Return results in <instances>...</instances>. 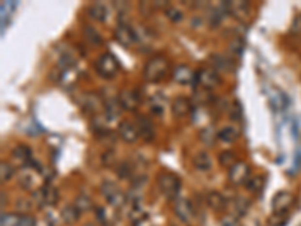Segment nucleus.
<instances>
[{
  "label": "nucleus",
  "instance_id": "32",
  "mask_svg": "<svg viewBox=\"0 0 301 226\" xmlns=\"http://www.w3.org/2000/svg\"><path fill=\"white\" fill-rule=\"evenodd\" d=\"M218 161L220 164L223 166V168H232V166L236 163L235 161V154L232 153V151H223V153H220L218 156Z\"/></svg>",
  "mask_w": 301,
  "mask_h": 226
},
{
  "label": "nucleus",
  "instance_id": "7",
  "mask_svg": "<svg viewBox=\"0 0 301 226\" xmlns=\"http://www.w3.org/2000/svg\"><path fill=\"white\" fill-rule=\"evenodd\" d=\"M118 101L124 110L136 112L140 104V97L133 89H121L118 94Z\"/></svg>",
  "mask_w": 301,
  "mask_h": 226
},
{
  "label": "nucleus",
  "instance_id": "43",
  "mask_svg": "<svg viewBox=\"0 0 301 226\" xmlns=\"http://www.w3.org/2000/svg\"><path fill=\"white\" fill-rule=\"evenodd\" d=\"M20 181H21V186L24 189H30V186H32V175L30 174H23L20 176Z\"/></svg>",
  "mask_w": 301,
  "mask_h": 226
},
{
  "label": "nucleus",
  "instance_id": "35",
  "mask_svg": "<svg viewBox=\"0 0 301 226\" xmlns=\"http://www.w3.org/2000/svg\"><path fill=\"white\" fill-rule=\"evenodd\" d=\"M101 161H103V164L106 166V168H112V166L116 163V154L113 153L112 149H108L101 156Z\"/></svg>",
  "mask_w": 301,
  "mask_h": 226
},
{
  "label": "nucleus",
  "instance_id": "5",
  "mask_svg": "<svg viewBox=\"0 0 301 226\" xmlns=\"http://www.w3.org/2000/svg\"><path fill=\"white\" fill-rule=\"evenodd\" d=\"M115 36L124 45V47H130V45H133L134 42L140 41V35L137 34V30L133 29L130 24H126V23H121L115 29Z\"/></svg>",
  "mask_w": 301,
  "mask_h": 226
},
{
  "label": "nucleus",
  "instance_id": "23",
  "mask_svg": "<svg viewBox=\"0 0 301 226\" xmlns=\"http://www.w3.org/2000/svg\"><path fill=\"white\" fill-rule=\"evenodd\" d=\"M88 14H89V17L93 18V20H97V21H106L107 18V9L103 3H92L89 8H88Z\"/></svg>",
  "mask_w": 301,
  "mask_h": 226
},
{
  "label": "nucleus",
  "instance_id": "39",
  "mask_svg": "<svg viewBox=\"0 0 301 226\" xmlns=\"http://www.w3.org/2000/svg\"><path fill=\"white\" fill-rule=\"evenodd\" d=\"M286 223H288V219L284 214H273V217H270V222H268L270 226H284Z\"/></svg>",
  "mask_w": 301,
  "mask_h": 226
},
{
  "label": "nucleus",
  "instance_id": "27",
  "mask_svg": "<svg viewBox=\"0 0 301 226\" xmlns=\"http://www.w3.org/2000/svg\"><path fill=\"white\" fill-rule=\"evenodd\" d=\"M217 138H218L220 140L226 142V143H230V142H233L236 138H238V130H236L235 127H230V125L223 127V128H221V130L217 133Z\"/></svg>",
  "mask_w": 301,
  "mask_h": 226
},
{
  "label": "nucleus",
  "instance_id": "38",
  "mask_svg": "<svg viewBox=\"0 0 301 226\" xmlns=\"http://www.w3.org/2000/svg\"><path fill=\"white\" fill-rule=\"evenodd\" d=\"M166 15H167V18H169L172 23H178V21L182 20V14H181V11L177 9V8H169V9L166 11Z\"/></svg>",
  "mask_w": 301,
  "mask_h": 226
},
{
  "label": "nucleus",
  "instance_id": "41",
  "mask_svg": "<svg viewBox=\"0 0 301 226\" xmlns=\"http://www.w3.org/2000/svg\"><path fill=\"white\" fill-rule=\"evenodd\" d=\"M17 226H36V220L32 216H23V217H20Z\"/></svg>",
  "mask_w": 301,
  "mask_h": 226
},
{
  "label": "nucleus",
  "instance_id": "33",
  "mask_svg": "<svg viewBox=\"0 0 301 226\" xmlns=\"http://www.w3.org/2000/svg\"><path fill=\"white\" fill-rule=\"evenodd\" d=\"M75 208L80 211V213H83V211H88V209H90V207H92V202H90V199L88 198L86 194H78L77 198H75Z\"/></svg>",
  "mask_w": 301,
  "mask_h": 226
},
{
  "label": "nucleus",
  "instance_id": "24",
  "mask_svg": "<svg viewBox=\"0 0 301 226\" xmlns=\"http://www.w3.org/2000/svg\"><path fill=\"white\" fill-rule=\"evenodd\" d=\"M121 104L118 101V98H110V100H106L104 103V113L107 115L108 119H115L119 116L121 113Z\"/></svg>",
  "mask_w": 301,
  "mask_h": 226
},
{
  "label": "nucleus",
  "instance_id": "22",
  "mask_svg": "<svg viewBox=\"0 0 301 226\" xmlns=\"http://www.w3.org/2000/svg\"><path fill=\"white\" fill-rule=\"evenodd\" d=\"M41 194H42V201L45 205H54L59 201V191L57 189H54L50 184H45L41 189Z\"/></svg>",
  "mask_w": 301,
  "mask_h": 226
},
{
  "label": "nucleus",
  "instance_id": "3",
  "mask_svg": "<svg viewBox=\"0 0 301 226\" xmlns=\"http://www.w3.org/2000/svg\"><path fill=\"white\" fill-rule=\"evenodd\" d=\"M95 70L104 79H112L119 71V62L118 59L110 54V53H103L97 60H95Z\"/></svg>",
  "mask_w": 301,
  "mask_h": 226
},
{
  "label": "nucleus",
  "instance_id": "13",
  "mask_svg": "<svg viewBox=\"0 0 301 226\" xmlns=\"http://www.w3.org/2000/svg\"><path fill=\"white\" fill-rule=\"evenodd\" d=\"M228 12L235 17L236 20L244 21L250 15V3L244 2V0H238V2H226Z\"/></svg>",
  "mask_w": 301,
  "mask_h": 226
},
{
  "label": "nucleus",
  "instance_id": "46",
  "mask_svg": "<svg viewBox=\"0 0 301 226\" xmlns=\"http://www.w3.org/2000/svg\"><path fill=\"white\" fill-rule=\"evenodd\" d=\"M85 226H93V225H90V223H88V225H85Z\"/></svg>",
  "mask_w": 301,
  "mask_h": 226
},
{
  "label": "nucleus",
  "instance_id": "45",
  "mask_svg": "<svg viewBox=\"0 0 301 226\" xmlns=\"http://www.w3.org/2000/svg\"><path fill=\"white\" fill-rule=\"evenodd\" d=\"M154 9H169V2H152Z\"/></svg>",
  "mask_w": 301,
  "mask_h": 226
},
{
  "label": "nucleus",
  "instance_id": "12",
  "mask_svg": "<svg viewBox=\"0 0 301 226\" xmlns=\"http://www.w3.org/2000/svg\"><path fill=\"white\" fill-rule=\"evenodd\" d=\"M294 198L289 191H279L274 198H273V211L274 214H286V211L289 209Z\"/></svg>",
  "mask_w": 301,
  "mask_h": 226
},
{
  "label": "nucleus",
  "instance_id": "37",
  "mask_svg": "<svg viewBox=\"0 0 301 226\" xmlns=\"http://www.w3.org/2000/svg\"><path fill=\"white\" fill-rule=\"evenodd\" d=\"M20 220V216L9 213V214H3L2 216V226H17Z\"/></svg>",
  "mask_w": 301,
  "mask_h": 226
},
{
  "label": "nucleus",
  "instance_id": "10",
  "mask_svg": "<svg viewBox=\"0 0 301 226\" xmlns=\"http://www.w3.org/2000/svg\"><path fill=\"white\" fill-rule=\"evenodd\" d=\"M175 214L178 216V219H181L182 222H192V219L195 217V207L185 198H178L175 201Z\"/></svg>",
  "mask_w": 301,
  "mask_h": 226
},
{
  "label": "nucleus",
  "instance_id": "4",
  "mask_svg": "<svg viewBox=\"0 0 301 226\" xmlns=\"http://www.w3.org/2000/svg\"><path fill=\"white\" fill-rule=\"evenodd\" d=\"M101 193L113 208H122L126 204V201H128V196H125V193L115 183H110V181H104L101 184Z\"/></svg>",
  "mask_w": 301,
  "mask_h": 226
},
{
  "label": "nucleus",
  "instance_id": "17",
  "mask_svg": "<svg viewBox=\"0 0 301 226\" xmlns=\"http://www.w3.org/2000/svg\"><path fill=\"white\" fill-rule=\"evenodd\" d=\"M190 110H192V103H190V100L185 97H178L172 104V112L178 118L187 116L190 113Z\"/></svg>",
  "mask_w": 301,
  "mask_h": 226
},
{
  "label": "nucleus",
  "instance_id": "15",
  "mask_svg": "<svg viewBox=\"0 0 301 226\" xmlns=\"http://www.w3.org/2000/svg\"><path fill=\"white\" fill-rule=\"evenodd\" d=\"M172 77L175 82L181 83V85H187L190 82H193L195 77H196V72H193V70L187 67V65H178L173 71Z\"/></svg>",
  "mask_w": 301,
  "mask_h": 226
},
{
  "label": "nucleus",
  "instance_id": "42",
  "mask_svg": "<svg viewBox=\"0 0 301 226\" xmlns=\"http://www.w3.org/2000/svg\"><path fill=\"white\" fill-rule=\"evenodd\" d=\"M139 9L142 11V14H143V15H149V14L152 12L154 6H152V3H148V2H142V3L139 5Z\"/></svg>",
  "mask_w": 301,
  "mask_h": 226
},
{
  "label": "nucleus",
  "instance_id": "29",
  "mask_svg": "<svg viewBox=\"0 0 301 226\" xmlns=\"http://www.w3.org/2000/svg\"><path fill=\"white\" fill-rule=\"evenodd\" d=\"M116 174L119 178L122 179H126V178H131L133 174H134V168L131 166L130 161H122L118 164V168H116Z\"/></svg>",
  "mask_w": 301,
  "mask_h": 226
},
{
  "label": "nucleus",
  "instance_id": "1",
  "mask_svg": "<svg viewBox=\"0 0 301 226\" xmlns=\"http://www.w3.org/2000/svg\"><path fill=\"white\" fill-rule=\"evenodd\" d=\"M169 70H170L169 60L161 54H157V56H152L146 62L143 68V75L148 82L157 83V82H161L169 74Z\"/></svg>",
  "mask_w": 301,
  "mask_h": 226
},
{
  "label": "nucleus",
  "instance_id": "36",
  "mask_svg": "<svg viewBox=\"0 0 301 226\" xmlns=\"http://www.w3.org/2000/svg\"><path fill=\"white\" fill-rule=\"evenodd\" d=\"M0 178H2V181L5 183V181H8L12 175H14V169H12V166L6 161H2V164H0Z\"/></svg>",
  "mask_w": 301,
  "mask_h": 226
},
{
  "label": "nucleus",
  "instance_id": "8",
  "mask_svg": "<svg viewBox=\"0 0 301 226\" xmlns=\"http://www.w3.org/2000/svg\"><path fill=\"white\" fill-rule=\"evenodd\" d=\"M248 176H250V168L244 161H236L229 169V181L233 186H240V184L247 183Z\"/></svg>",
  "mask_w": 301,
  "mask_h": 226
},
{
  "label": "nucleus",
  "instance_id": "30",
  "mask_svg": "<svg viewBox=\"0 0 301 226\" xmlns=\"http://www.w3.org/2000/svg\"><path fill=\"white\" fill-rule=\"evenodd\" d=\"M217 139V133L214 131L212 127H207V128H203L200 131V140L205 143V145H208V146H212L214 142Z\"/></svg>",
  "mask_w": 301,
  "mask_h": 226
},
{
  "label": "nucleus",
  "instance_id": "21",
  "mask_svg": "<svg viewBox=\"0 0 301 226\" xmlns=\"http://www.w3.org/2000/svg\"><path fill=\"white\" fill-rule=\"evenodd\" d=\"M60 217L67 225H74L80 217V211L75 208V205H67L60 209Z\"/></svg>",
  "mask_w": 301,
  "mask_h": 226
},
{
  "label": "nucleus",
  "instance_id": "44",
  "mask_svg": "<svg viewBox=\"0 0 301 226\" xmlns=\"http://www.w3.org/2000/svg\"><path fill=\"white\" fill-rule=\"evenodd\" d=\"M221 226H241V223L236 220V217H226L221 222Z\"/></svg>",
  "mask_w": 301,
  "mask_h": 226
},
{
  "label": "nucleus",
  "instance_id": "28",
  "mask_svg": "<svg viewBox=\"0 0 301 226\" xmlns=\"http://www.w3.org/2000/svg\"><path fill=\"white\" fill-rule=\"evenodd\" d=\"M244 47H246V44H244V39L241 36H233V39L229 42L228 45V50L230 54H233L235 57H240L244 52Z\"/></svg>",
  "mask_w": 301,
  "mask_h": 226
},
{
  "label": "nucleus",
  "instance_id": "2",
  "mask_svg": "<svg viewBox=\"0 0 301 226\" xmlns=\"http://www.w3.org/2000/svg\"><path fill=\"white\" fill-rule=\"evenodd\" d=\"M157 184L160 191L166 196V198H177L179 189H181V179L178 175L170 174V172H163L158 175Z\"/></svg>",
  "mask_w": 301,
  "mask_h": 226
},
{
  "label": "nucleus",
  "instance_id": "34",
  "mask_svg": "<svg viewBox=\"0 0 301 226\" xmlns=\"http://www.w3.org/2000/svg\"><path fill=\"white\" fill-rule=\"evenodd\" d=\"M95 214H97V219H98V222H100L103 226H110V225H112V219H108L106 209H104L103 207H97V208H95Z\"/></svg>",
  "mask_w": 301,
  "mask_h": 226
},
{
  "label": "nucleus",
  "instance_id": "14",
  "mask_svg": "<svg viewBox=\"0 0 301 226\" xmlns=\"http://www.w3.org/2000/svg\"><path fill=\"white\" fill-rule=\"evenodd\" d=\"M137 130L140 133V138L146 142H151L155 138V130L152 125V121L145 115L137 116Z\"/></svg>",
  "mask_w": 301,
  "mask_h": 226
},
{
  "label": "nucleus",
  "instance_id": "18",
  "mask_svg": "<svg viewBox=\"0 0 301 226\" xmlns=\"http://www.w3.org/2000/svg\"><path fill=\"white\" fill-rule=\"evenodd\" d=\"M12 157L20 161L21 164H30L32 163V149L27 145H17L12 149Z\"/></svg>",
  "mask_w": 301,
  "mask_h": 226
},
{
  "label": "nucleus",
  "instance_id": "11",
  "mask_svg": "<svg viewBox=\"0 0 301 226\" xmlns=\"http://www.w3.org/2000/svg\"><path fill=\"white\" fill-rule=\"evenodd\" d=\"M118 134H119V138L126 143H134L140 138V133H139L137 127L131 122V121H122L118 127Z\"/></svg>",
  "mask_w": 301,
  "mask_h": 226
},
{
  "label": "nucleus",
  "instance_id": "20",
  "mask_svg": "<svg viewBox=\"0 0 301 226\" xmlns=\"http://www.w3.org/2000/svg\"><path fill=\"white\" fill-rule=\"evenodd\" d=\"M207 205L212 209V211H221L226 207V201L223 198V194L218 191H210L207 194Z\"/></svg>",
  "mask_w": 301,
  "mask_h": 226
},
{
  "label": "nucleus",
  "instance_id": "26",
  "mask_svg": "<svg viewBox=\"0 0 301 226\" xmlns=\"http://www.w3.org/2000/svg\"><path fill=\"white\" fill-rule=\"evenodd\" d=\"M83 35L88 39V42H90L92 45H101L103 44V36L100 35V32L93 26L85 24L83 26Z\"/></svg>",
  "mask_w": 301,
  "mask_h": 226
},
{
  "label": "nucleus",
  "instance_id": "31",
  "mask_svg": "<svg viewBox=\"0 0 301 226\" xmlns=\"http://www.w3.org/2000/svg\"><path fill=\"white\" fill-rule=\"evenodd\" d=\"M247 189L253 193H259L264 189V178L262 176H251L246 183Z\"/></svg>",
  "mask_w": 301,
  "mask_h": 226
},
{
  "label": "nucleus",
  "instance_id": "40",
  "mask_svg": "<svg viewBox=\"0 0 301 226\" xmlns=\"http://www.w3.org/2000/svg\"><path fill=\"white\" fill-rule=\"evenodd\" d=\"M243 116V107L238 101H235V104L232 105V112H230V119H235V121H240Z\"/></svg>",
  "mask_w": 301,
  "mask_h": 226
},
{
  "label": "nucleus",
  "instance_id": "16",
  "mask_svg": "<svg viewBox=\"0 0 301 226\" xmlns=\"http://www.w3.org/2000/svg\"><path fill=\"white\" fill-rule=\"evenodd\" d=\"M211 64L215 68V71H223V72H230L235 70V62L233 59H229L223 54H212L211 56Z\"/></svg>",
  "mask_w": 301,
  "mask_h": 226
},
{
  "label": "nucleus",
  "instance_id": "6",
  "mask_svg": "<svg viewBox=\"0 0 301 226\" xmlns=\"http://www.w3.org/2000/svg\"><path fill=\"white\" fill-rule=\"evenodd\" d=\"M196 82L200 85V87L203 89H212V87H217L220 83H221V79L218 72L214 70V68H202L196 72Z\"/></svg>",
  "mask_w": 301,
  "mask_h": 226
},
{
  "label": "nucleus",
  "instance_id": "19",
  "mask_svg": "<svg viewBox=\"0 0 301 226\" xmlns=\"http://www.w3.org/2000/svg\"><path fill=\"white\" fill-rule=\"evenodd\" d=\"M193 166L200 171V172H207L211 169V166H212V160L210 157L208 153H205V151H202V153H197L193 158Z\"/></svg>",
  "mask_w": 301,
  "mask_h": 226
},
{
  "label": "nucleus",
  "instance_id": "9",
  "mask_svg": "<svg viewBox=\"0 0 301 226\" xmlns=\"http://www.w3.org/2000/svg\"><path fill=\"white\" fill-rule=\"evenodd\" d=\"M82 103V107L90 113H100L101 110H104V100L97 94V92H86L82 95L80 98Z\"/></svg>",
  "mask_w": 301,
  "mask_h": 226
},
{
  "label": "nucleus",
  "instance_id": "25",
  "mask_svg": "<svg viewBox=\"0 0 301 226\" xmlns=\"http://www.w3.org/2000/svg\"><path fill=\"white\" fill-rule=\"evenodd\" d=\"M248 207H250V202L246 198L238 196V198H235L232 201V213L235 217H241L248 211Z\"/></svg>",
  "mask_w": 301,
  "mask_h": 226
}]
</instances>
